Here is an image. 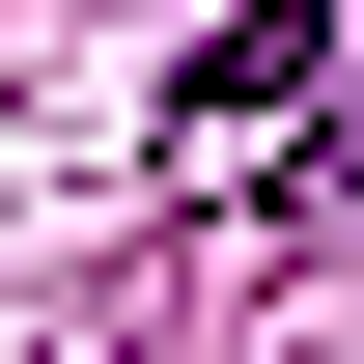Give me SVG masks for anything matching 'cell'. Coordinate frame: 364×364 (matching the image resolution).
<instances>
[{
  "label": "cell",
  "instance_id": "cell-1",
  "mask_svg": "<svg viewBox=\"0 0 364 364\" xmlns=\"http://www.w3.org/2000/svg\"><path fill=\"white\" fill-rule=\"evenodd\" d=\"M309 56H336V0H252V28H225V85H196V112H309Z\"/></svg>",
  "mask_w": 364,
  "mask_h": 364
}]
</instances>
